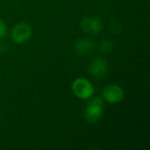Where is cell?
Instances as JSON below:
<instances>
[{"label": "cell", "mask_w": 150, "mask_h": 150, "mask_svg": "<svg viewBox=\"0 0 150 150\" xmlns=\"http://www.w3.org/2000/svg\"><path fill=\"white\" fill-rule=\"evenodd\" d=\"M104 112V104L101 98H94L86 103L83 109V117L91 123L97 122Z\"/></svg>", "instance_id": "obj_1"}, {"label": "cell", "mask_w": 150, "mask_h": 150, "mask_svg": "<svg viewBox=\"0 0 150 150\" xmlns=\"http://www.w3.org/2000/svg\"><path fill=\"white\" fill-rule=\"evenodd\" d=\"M72 92L76 97L83 100L91 99L94 95V86L91 83L90 80L86 78H77L72 83Z\"/></svg>", "instance_id": "obj_2"}, {"label": "cell", "mask_w": 150, "mask_h": 150, "mask_svg": "<svg viewBox=\"0 0 150 150\" xmlns=\"http://www.w3.org/2000/svg\"><path fill=\"white\" fill-rule=\"evenodd\" d=\"M88 71L95 78L104 79L108 75L109 66L107 61L103 57H96L88 66Z\"/></svg>", "instance_id": "obj_3"}, {"label": "cell", "mask_w": 150, "mask_h": 150, "mask_svg": "<svg viewBox=\"0 0 150 150\" xmlns=\"http://www.w3.org/2000/svg\"><path fill=\"white\" fill-rule=\"evenodd\" d=\"M11 39L16 43H24L30 39L32 35V29L27 23H19L11 30Z\"/></svg>", "instance_id": "obj_4"}, {"label": "cell", "mask_w": 150, "mask_h": 150, "mask_svg": "<svg viewBox=\"0 0 150 150\" xmlns=\"http://www.w3.org/2000/svg\"><path fill=\"white\" fill-rule=\"evenodd\" d=\"M125 97V92L122 88L117 84H110L107 86L103 90V99L110 104L119 103Z\"/></svg>", "instance_id": "obj_5"}, {"label": "cell", "mask_w": 150, "mask_h": 150, "mask_svg": "<svg viewBox=\"0 0 150 150\" xmlns=\"http://www.w3.org/2000/svg\"><path fill=\"white\" fill-rule=\"evenodd\" d=\"M81 30L86 34L88 35H97L102 31L103 24L101 20L97 17H86L82 19L81 23Z\"/></svg>", "instance_id": "obj_6"}, {"label": "cell", "mask_w": 150, "mask_h": 150, "mask_svg": "<svg viewBox=\"0 0 150 150\" xmlns=\"http://www.w3.org/2000/svg\"><path fill=\"white\" fill-rule=\"evenodd\" d=\"M94 48H95V42L92 41L91 39H88V38L78 39L74 44L75 52L79 54H90V52H92L94 50Z\"/></svg>", "instance_id": "obj_7"}, {"label": "cell", "mask_w": 150, "mask_h": 150, "mask_svg": "<svg viewBox=\"0 0 150 150\" xmlns=\"http://www.w3.org/2000/svg\"><path fill=\"white\" fill-rule=\"evenodd\" d=\"M101 50L104 52H110V50H112V42L108 41V40H104L101 44Z\"/></svg>", "instance_id": "obj_8"}, {"label": "cell", "mask_w": 150, "mask_h": 150, "mask_svg": "<svg viewBox=\"0 0 150 150\" xmlns=\"http://www.w3.org/2000/svg\"><path fill=\"white\" fill-rule=\"evenodd\" d=\"M7 34V26L5 25V23L0 20V39H2L6 36Z\"/></svg>", "instance_id": "obj_9"}]
</instances>
